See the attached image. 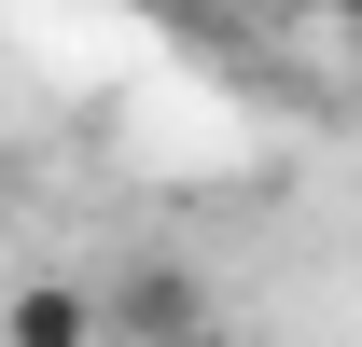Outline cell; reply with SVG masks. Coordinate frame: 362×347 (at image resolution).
Returning a JSON list of instances; mask_svg holds the SVG:
<instances>
[{
  "label": "cell",
  "instance_id": "1",
  "mask_svg": "<svg viewBox=\"0 0 362 347\" xmlns=\"http://www.w3.org/2000/svg\"><path fill=\"white\" fill-rule=\"evenodd\" d=\"M0 347H98V305L70 278H28V292L0 305Z\"/></svg>",
  "mask_w": 362,
  "mask_h": 347
},
{
  "label": "cell",
  "instance_id": "2",
  "mask_svg": "<svg viewBox=\"0 0 362 347\" xmlns=\"http://www.w3.org/2000/svg\"><path fill=\"white\" fill-rule=\"evenodd\" d=\"M112 319H126L139 347H181V334H195V292H181V278H126V305H112Z\"/></svg>",
  "mask_w": 362,
  "mask_h": 347
},
{
  "label": "cell",
  "instance_id": "3",
  "mask_svg": "<svg viewBox=\"0 0 362 347\" xmlns=\"http://www.w3.org/2000/svg\"><path fill=\"white\" fill-rule=\"evenodd\" d=\"M181 347H223V334H181Z\"/></svg>",
  "mask_w": 362,
  "mask_h": 347
}]
</instances>
